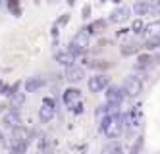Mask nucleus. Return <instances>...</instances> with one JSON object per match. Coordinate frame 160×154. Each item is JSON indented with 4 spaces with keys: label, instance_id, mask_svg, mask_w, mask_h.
<instances>
[{
    "label": "nucleus",
    "instance_id": "obj_21",
    "mask_svg": "<svg viewBox=\"0 0 160 154\" xmlns=\"http://www.w3.org/2000/svg\"><path fill=\"white\" fill-rule=\"evenodd\" d=\"M27 147H29V143H23V145H16V147H12V148H10V154H25Z\"/></svg>",
    "mask_w": 160,
    "mask_h": 154
},
{
    "label": "nucleus",
    "instance_id": "obj_13",
    "mask_svg": "<svg viewBox=\"0 0 160 154\" xmlns=\"http://www.w3.org/2000/svg\"><path fill=\"white\" fill-rule=\"evenodd\" d=\"M2 123H4V127H16V125H19L21 123V117H19V114L16 112V110H12V112H8L4 117H2Z\"/></svg>",
    "mask_w": 160,
    "mask_h": 154
},
{
    "label": "nucleus",
    "instance_id": "obj_10",
    "mask_svg": "<svg viewBox=\"0 0 160 154\" xmlns=\"http://www.w3.org/2000/svg\"><path fill=\"white\" fill-rule=\"evenodd\" d=\"M85 77V72H83V67H79V66H68L66 67V79L70 81V83H79V81H83Z\"/></svg>",
    "mask_w": 160,
    "mask_h": 154
},
{
    "label": "nucleus",
    "instance_id": "obj_28",
    "mask_svg": "<svg viewBox=\"0 0 160 154\" xmlns=\"http://www.w3.org/2000/svg\"><path fill=\"white\" fill-rule=\"evenodd\" d=\"M2 139H4V135H2V131H0V143H2Z\"/></svg>",
    "mask_w": 160,
    "mask_h": 154
},
{
    "label": "nucleus",
    "instance_id": "obj_2",
    "mask_svg": "<svg viewBox=\"0 0 160 154\" xmlns=\"http://www.w3.org/2000/svg\"><path fill=\"white\" fill-rule=\"evenodd\" d=\"M143 33H145V37H147L145 48H148V50L158 48V46H160V19L148 23V25H145Z\"/></svg>",
    "mask_w": 160,
    "mask_h": 154
},
{
    "label": "nucleus",
    "instance_id": "obj_6",
    "mask_svg": "<svg viewBox=\"0 0 160 154\" xmlns=\"http://www.w3.org/2000/svg\"><path fill=\"white\" fill-rule=\"evenodd\" d=\"M54 114H56L54 100L52 98H44L42 104H41V108H39V120L42 123H47V122H50L52 117H54Z\"/></svg>",
    "mask_w": 160,
    "mask_h": 154
},
{
    "label": "nucleus",
    "instance_id": "obj_11",
    "mask_svg": "<svg viewBox=\"0 0 160 154\" xmlns=\"http://www.w3.org/2000/svg\"><path fill=\"white\" fill-rule=\"evenodd\" d=\"M79 97H81V91H79V89H75V87L66 89V91H64V104L72 108L75 102H79Z\"/></svg>",
    "mask_w": 160,
    "mask_h": 154
},
{
    "label": "nucleus",
    "instance_id": "obj_20",
    "mask_svg": "<svg viewBox=\"0 0 160 154\" xmlns=\"http://www.w3.org/2000/svg\"><path fill=\"white\" fill-rule=\"evenodd\" d=\"M135 52H139V46H133V44H123L122 46V54L123 56H129V54H135Z\"/></svg>",
    "mask_w": 160,
    "mask_h": 154
},
{
    "label": "nucleus",
    "instance_id": "obj_27",
    "mask_svg": "<svg viewBox=\"0 0 160 154\" xmlns=\"http://www.w3.org/2000/svg\"><path fill=\"white\" fill-rule=\"evenodd\" d=\"M68 4H70V6H73V4H75V0H68Z\"/></svg>",
    "mask_w": 160,
    "mask_h": 154
},
{
    "label": "nucleus",
    "instance_id": "obj_14",
    "mask_svg": "<svg viewBox=\"0 0 160 154\" xmlns=\"http://www.w3.org/2000/svg\"><path fill=\"white\" fill-rule=\"evenodd\" d=\"M129 17V10L128 8H118V10H114L112 14H110V23H122Z\"/></svg>",
    "mask_w": 160,
    "mask_h": 154
},
{
    "label": "nucleus",
    "instance_id": "obj_1",
    "mask_svg": "<svg viewBox=\"0 0 160 154\" xmlns=\"http://www.w3.org/2000/svg\"><path fill=\"white\" fill-rule=\"evenodd\" d=\"M123 123H125V116L120 112L106 114L104 120H100V131L104 133L108 139H118L123 131Z\"/></svg>",
    "mask_w": 160,
    "mask_h": 154
},
{
    "label": "nucleus",
    "instance_id": "obj_9",
    "mask_svg": "<svg viewBox=\"0 0 160 154\" xmlns=\"http://www.w3.org/2000/svg\"><path fill=\"white\" fill-rule=\"evenodd\" d=\"M160 6V0H139V2H135L133 6V12L137 16H145L148 12H152Z\"/></svg>",
    "mask_w": 160,
    "mask_h": 154
},
{
    "label": "nucleus",
    "instance_id": "obj_12",
    "mask_svg": "<svg viewBox=\"0 0 160 154\" xmlns=\"http://www.w3.org/2000/svg\"><path fill=\"white\" fill-rule=\"evenodd\" d=\"M42 87H44V79L42 77H29L25 81V92H37Z\"/></svg>",
    "mask_w": 160,
    "mask_h": 154
},
{
    "label": "nucleus",
    "instance_id": "obj_19",
    "mask_svg": "<svg viewBox=\"0 0 160 154\" xmlns=\"http://www.w3.org/2000/svg\"><path fill=\"white\" fill-rule=\"evenodd\" d=\"M102 154H122V147L116 145V143H112V145L102 148Z\"/></svg>",
    "mask_w": 160,
    "mask_h": 154
},
{
    "label": "nucleus",
    "instance_id": "obj_15",
    "mask_svg": "<svg viewBox=\"0 0 160 154\" xmlns=\"http://www.w3.org/2000/svg\"><path fill=\"white\" fill-rule=\"evenodd\" d=\"M104 27H106V21L104 19H98V21H93L89 27H85V33L91 37V35H97L100 31H104Z\"/></svg>",
    "mask_w": 160,
    "mask_h": 154
},
{
    "label": "nucleus",
    "instance_id": "obj_8",
    "mask_svg": "<svg viewBox=\"0 0 160 154\" xmlns=\"http://www.w3.org/2000/svg\"><path fill=\"white\" fill-rule=\"evenodd\" d=\"M123 98H125V94H123V91H122L120 87H116V85H108V87H106V102H108V104L122 106Z\"/></svg>",
    "mask_w": 160,
    "mask_h": 154
},
{
    "label": "nucleus",
    "instance_id": "obj_23",
    "mask_svg": "<svg viewBox=\"0 0 160 154\" xmlns=\"http://www.w3.org/2000/svg\"><path fill=\"white\" fill-rule=\"evenodd\" d=\"M8 8L12 10L16 16H19V0H8Z\"/></svg>",
    "mask_w": 160,
    "mask_h": 154
},
{
    "label": "nucleus",
    "instance_id": "obj_29",
    "mask_svg": "<svg viewBox=\"0 0 160 154\" xmlns=\"http://www.w3.org/2000/svg\"><path fill=\"white\" fill-rule=\"evenodd\" d=\"M102 2H104V0H102Z\"/></svg>",
    "mask_w": 160,
    "mask_h": 154
},
{
    "label": "nucleus",
    "instance_id": "obj_25",
    "mask_svg": "<svg viewBox=\"0 0 160 154\" xmlns=\"http://www.w3.org/2000/svg\"><path fill=\"white\" fill-rule=\"evenodd\" d=\"M89 14H91V6H85L83 8V17H89Z\"/></svg>",
    "mask_w": 160,
    "mask_h": 154
},
{
    "label": "nucleus",
    "instance_id": "obj_17",
    "mask_svg": "<svg viewBox=\"0 0 160 154\" xmlns=\"http://www.w3.org/2000/svg\"><path fill=\"white\" fill-rule=\"evenodd\" d=\"M87 67L89 69H108V67H112V62H108V60H91V62H87Z\"/></svg>",
    "mask_w": 160,
    "mask_h": 154
},
{
    "label": "nucleus",
    "instance_id": "obj_4",
    "mask_svg": "<svg viewBox=\"0 0 160 154\" xmlns=\"http://www.w3.org/2000/svg\"><path fill=\"white\" fill-rule=\"evenodd\" d=\"M122 91H123L125 97L135 98V97H139L141 91H143V81L137 77V75H129V77H125V79H123Z\"/></svg>",
    "mask_w": 160,
    "mask_h": 154
},
{
    "label": "nucleus",
    "instance_id": "obj_3",
    "mask_svg": "<svg viewBox=\"0 0 160 154\" xmlns=\"http://www.w3.org/2000/svg\"><path fill=\"white\" fill-rule=\"evenodd\" d=\"M87 48H89V35L85 33V29H81V31H77V35L70 41V48H68V52L77 58V56L85 54Z\"/></svg>",
    "mask_w": 160,
    "mask_h": 154
},
{
    "label": "nucleus",
    "instance_id": "obj_22",
    "mask_svg": "<svg viewBox=\"0 0 160 154\" xmlns=\"http://www.w3.org/2000/svg\"><path fill=\"white\" fill-rule=\"evenodd\" d=\"M143 29H145V23H143L141 19H135L133 25H131V31H133V33H143Z\"/></svg>",
    "mask_w": 160,
    "mask_h": 154
},
{
    "label": "nucleus",
    "instance_id": "obj_18",
    "mask_svg": "<svg viewBox=\"0 0 160 154\" xmlns=\"http://www.w3.org/2000/svg\"><path fill=\"white\" fill-rule=\"evenodd\" d=\"M151 62H152V58H151V54H141L139 58H137V67L139 69H143V67H147V66H151Z\"/></svg>",
    "mask_w": 160,
    "mask_h": 154
},
{
    "label": "nucleus",
    "instance_id": "obj_24",
    "mask_svg": "<svg viewBox=\"0 0 160 154\" xmlns=\"http://www.w3.org/2000/svg\"><path fill=\"white\" fill-rule=\"evenodd\" d=\"M72 110H73L75 114H81V112H83V106H81V102H75V104L72 106Z\"/></svg>",
    "mask_w": 160,
    "mask_h": 154
},
{
    "label": "nucleus",
    "instance_id": "obj_26",
    "mask_svg": "<svg viewBox=\"0 0 160 154\" xmlns=\"http://www.w3.org/2000/svg\"><path fill=\"white\" fill-rule=\"evenodd\" d=\"M158 48H160V46H158ZM156 62L160 64V50H158V54H156Z\"/></svg>",
    "mask_w": 160,
    "mask_h": 154
},
{
    "label": "nucleus",
    "instance_id": "obj_16",
    "mask_svg": "<svg viewBox=\"0 0 160 154\" xmlns=\"http://www.w3.org/2000/svg\"><path fill=\"white\" fill-rule=\"evenodd\" d=\"M56 62L68 67V66H73V62H75V56H72L70 52H60V54H56Z\"/></svg>",
    "mask_w": 160,
    "mask_h": 154
},
{
    "label": "nucleus",
    "instance_id": "obj_5",
    "mask_svg": "<svg viewBox=\"0 0 160 154\" xmlns=\"http://www.w3.org/2000/svg\"><path fill=\"white\" fill-rule=\"evenodd\" d=\"M29 137H31V131L23 125H16L12 127V133H10V145L16 147V145H23V143H29Z\"/></svg>",
    "mask_w": 160,
    "mask_h": 154
},
{
    "label": "nucleus",
    "instance_id": "obj_7",
    "mask_svg": "<svg viewBox=\"0 0 160 154\" xmlns=\"http://www.w3.org/2000/svg\"><path fill=\"white\" fill-rule=\"evenodd\" d=\"M108 85H110V77L104 75V73L93 75V77L89 79V91L91 92H100V91H104Z\"/></svg>",
    "mask_w": 160,
    "mask_h": 154
}]
</instances>
